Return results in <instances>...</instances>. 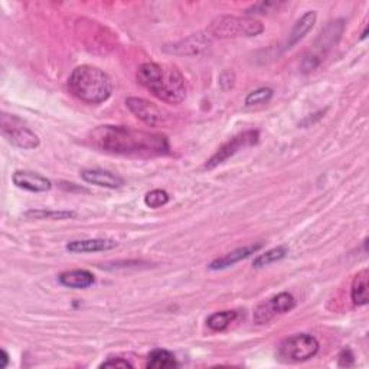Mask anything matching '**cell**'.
<instances>
[{"label":"cell","mask_w":369,"mask_h":369,"mask_svg":"<svg viewBox=\"0 0 369 369\" xmlns=\"http://www.w3.org/2000/svg\"><path fill=\"white\" fill-rule=\"evenodd\" d=\"M89 142L101 151L120 156L153 158L170 150L166 136L125 126H99L89 133Z\"/></svg>","instance_id":"cell-1"},{"label":"cell","mask_w":369,"mask_h":369,"mask_svg":"<svg viewBox=\"0 0 369 369\" xmlns=\"http://www.w3.org/2000/svg\"><path fill=\"white\" fill-rule=\"evenodd\" d=\"M137 81L163 103L180 104L187 99L184 77L173 65L146 63L137 71Z\"/></svg>","instance_id":"cell-2"},{"label":"cell","mask_w":369,"mask_h":369,"mask_svg":"<svg viewBox=\"0 0 369 369\" xmlns=\"http://www.w3.org/2000/svg\"><path fill=\"white\" fill-rule=\"evenodd\" d=\"M68 89L87 104H101L111 97L113 81L107 73L92 65L77 67L68 78Z\"/></svg>","instance_id":"cell-3"},{"label":"cell","mask_w":369,"mask_h":369,"mask_svg":"<svg viewBox=\"0 0 369 369\" xmlns=\"http://www.w3.org/2000/svg\"><path fill=\"white\" fill-rule=\"evenodd\" d=\"M263 30V23L254 18L221 15L209 23L206 34L217 39H234L258 37Z\"/></svg>","instance_id":"cell-4"},{"label":"cell","mask_w":369,"mask_h":369,"mask_svg":"<svg viewBox=\"0 0 369 369\" xmlns=\"http://www.w3.org/2000/svg\"><path fill=\"white\" fill-rule=\"evenodd\" d=\"M344 34V20L337 19V20H332L329 22L319 35V38L316 39L315 45H313V51L311 52V55H307L303 59V71L304 73H309L313 71L320 63L322 59L325 58V55L337 44V41L341 39Z\"/></svg>","instance_id":"cell-5"},{"label":"cell","mask_w":369,"mask_h":369,"mask_svg":"<svg viewBox=\"0 0 369 369\" xmlns=\"http://www.w3.org/2000/svg\"><path fill=\"white\" fill-rule=\"evenodd\" d=\"M319 341L307 333L293 334L284 339L279 346V356L284 362L297 363L312 359L319 352Z\"/></svg>","instance_id":"cell-6"},{"label":"cell","mask_w":369,"mask_h":369,"mask_svg":"<svg viewBox=\"0 0 369 369\" xmlns=\"http://www.w3.org/2000/svg\"><path fill=\"white\" fill-rule=\"evenodd\" d=\"M2 135L12 146L18 149L34 150L41 144L38 135L26 127L20 118L6 113L2 114Z\"/></svg>","instance_id":"cell-7"},{"label":"cell","mask_w":369,"mask_h":369,"mask_svg":"<svg viewBox=\"0 0 369 369\" xmlns=\"http://www.w3.org/2000/svg\"><path fill=\"white\" fill-rule=\"evenodd\" d=\"M260 139V133L258 130H247V132H242L237 136H234L232 139H230L227 143H224L217 151L213 153V155L206 161L205 163V169H213L220 165H223L224 162H227L230 158H232L235 153H238L239 150L245 149V147H250L257 144Z\"/></svg>","instance_id":"cell-8"},{"label":"cell","mask_w":369,"mask_h":369,"mask_svg":"<svg viewBox=\"0 0 369 369\" xmlns=\"http://www.w3.org/2000/svg\"><path fill=\"white\" fill-rule=\"evenodd\" d=\"M294 306H296L294 297L290 293L283 292L258 304L254 311L253 320L256 325H265L277 315H284L293 311Z\"/></svg>","instance_id":"cell-9"},{"label":"cell","mask_w":369,"mask_h":369,"mask_svg":"<svg viewBox=\"0 0 369 369\" xmlns=\"http://www.w3.org/2000/svg\"><path fill=\"white\" fill-rule=\"evenodd\" d=\"M126 107L149 127H161L168 123L166 113L155 103H151L149 100L139 99V97H129L126 100Z\"/></svg>","instance_id":"cell-10"},{"label":"cell","mask_w":369,"mask_h":369,"mask_svg":"<svg viewBox=\"0 0 369 369\" xmlns=\"http://www.w3.org/2000/svg\"><path fill=\"white\" fill-rule=\"evenodd\" d=\"M211 45V37L205 34H194L188 38H184L179 42H175L172 45L163 46V51L172 55H198Z\"/></svg>","instance_id":"cell-11"},{"label":"cell","mask_w":369,"mask_h":369,"mask_svg":"<svg viewBox=\"0 0 369 369\" xmlns=\"http://www.w3.org/2000/svg\"><path fill=\"white\" fill-rule=\"evenodd\" d=\"M12 180L15 183V187L27 192L41 194V192H48L52 188V182L49 179H46L39 173L29 172V170H16L12 175Z\"/></svg>","instance_id":"cell-12"},{"label":"cell","mask_w":369,"mask_h":369,"mask_svg":"<svg viewBox=\"0 0 369 369\" xmlns=\"http://www.w3.org/2000/svg\"><path fill=\"white\" fill-rule=\"evenodd\" d=\"M118 245L117 241L108 238H91V239H77L67 244V250L75 254H85V253H101L114 250Z\"/></svg>","instance_id":"cell-13"},{"label":"cell","mask_w":369,"mask_h":369,"mask_svg":"<svg viewBox=\"0 0 369 369\" xmlns=\"http://www.w3.org/2000/svg\"><path fill=\"white\" fill-rule=\"evenodd\" d=\"M81 177L84 182L89 184H96L100 188H107V189H118L125 184V179L120 177L115 173H111L108 170H101V169H87L81 172Z\"/></svg>","instance_id":"cell-14"},{"label":"cell","mask_w":369,"mask_h":369,"mask_svg":"<svg viewBox=\"0 0 369 369\" xmlns=\"http://www.w3.org/2000/svg\"><path fill=\"white\" fill-rule=\"evenodd\" d=\"M263 249V244H251V245H245V247H239L228 254H225L224 257H220L217 260H213L211 264H209V270H224V268H228V267H232L234 264L239 263L241 260H245L251 257L253 254H256L258 250Z\"/></svg>","instance_id":"cell-15"},{"label":"cell","mask_w":369,"mask_h":369,"mask_svg":"<svg viewBox=\"0 0 369 369\" xmlns=\"http://www.w3.org/2000/svg\"><path fill=\"white\" fill-rule=\"evenodd\" d=\"M58 280L64 287H70V289H87L94 284L96 282L94 275H92V273H89L88 270L65 271L63 274H59Z\"/></svg>","instance_id":"cell-16"},{"label":"cell","mask_w":369,"mask_h":369,"mask_svg":"<svg viewBox=\"0 0 369 369\" xmlns=\"http://www.w3.org/2000/svg\"><path fill=\"white\" fill-rule=\"evenodd\" d=\"M318 19V13L315 11H309L306 12L293 26L292 32L289 35V41H287V49L293 48L294 45H297L307 34L311 32L312 27L315 26Z\"/></svg>","instance_id":"cell-17"},{"label":"cell","mask_w":369,"mask_h":369,"mask_svg":"<svg viewBox=\"0 0 369 369\" xmlns=\"http://www.w3.org/2000/svg\"><path fill=\"white\" fill-rule=\"evenodd\" d=\"M368 279H369V273L368 268H363L362 271H359L355 279L352 282V289H351V299L354 301L355 306H365L368 304Z\"/></svg>","instance_id":"cell-18"},{"label":"cell","mask_w":369,"mask_h":369,"mask_svg":"<svg viewBox=\"0 0 369 369\" xmlns=\"http://www.w3.org/2000/svg\"><path fill=\"white\" fill-rule=\"evenodd\" d=\"M146 366L150 369H169V368H176L177 362L172 352L166 349H155L147 356Z\"/></svg>","instance_id":"cell-19"},{"label":"cell","mask_w":369,"mask_h":369,"mask_svg":"<svg viewBox=\"0 0 369 369\" xmlns=\"http://www.w3.org/2000/svg\"><path fill=\"white\" fill-rule=\"evenodd\" d=\"M74 211H48V209H32L25 212V217L30 220H49V221H64L75 217Z\"/></svg>","instance_id":"cell-20"},{"label":"cell","mask_w":369,"mask_h":369,"mask_svg":"<svg viewBox=\"0 0 369 369\" xmlns=\"http://www.w3.org/2000/svg\"><path fill=\"white\" fill-rule=\"evenodd\" d=\"M287 254H289L287 245H280V247L271 249V250L260 254L258 257H256V260L253 261V267L254 268H263L265 265H270L273 263H277V261L286 258Z\"/></svg>","instance_id":"cell-21"},{"label":"cell","mask_w":369,"mask_h":369,"mask_svg":"<svg viewBox=\"0 0 369 369\" xmlns=\"http://www.w3.org/2000/svg\"><path fill=\"white\" fill-rule=\"evenodd\" d=\"M235 319H237L235 311H224V312H217V313L211 315L206 320V325L211 330L221 332V330H225Z\"/></svg>","instance_id":"cell-22"},{"label":"cell","mask_w":369,"mask_h":369,"mask_svg":"<svg viewBox=\"0 0 369 369\" xmlns=\"http://www.w3.org/2000/svg\"><path fill=\"white\" fill-rule=\"evenodd\" d=\"M273 94H274L273 89L267 88V87H263V88H258L256 91H251L250 94L245 97V106L253 107V106L265 104V103H268L271 100Z\"/></svg>","instance_id":"cell-23"},{"label":"cell","mask_w":369,"mask_h":369,"mask_svg":"<svg viewBox=\"0 0 369 369\" xmlns=\"http://www.w3.org/2000/svg\"><path fill=\"white\" fill-rule=\"evenodd\" d=\"M170 201V196L166 191L162 189H155V191H150L146 194L144 196V204L146 206L151 208V209H158L165 206L168 202Z\"/></svg>","instance_id":"cell-24"},{"label":"cell","mask_w":369,"mask_h":369,"mask_svg":"<svg viewBox=\"0 0 369 369\" xmlns=\"http://www.w3.org/2000/svg\"><path fill=\"white\" fill-rule=\"evenodd\" d=\"M277 6H279V4H275V2H260V4H256L251 8H249L247 15L250 18H251V15H265Z\"/></svg>","instance_id":"cell-25"},{"label":"cell","mask_w":369,"mask_h":369,"mask_svg":"<svg viewBox=\"0 0 369 369\" xmlns=\"http://www.w3.org/2000/svg\"><path fill=\"white\" fill-rule=\"evenodd\" d=\"M100 368H133V365L123 358H108L100 365Z\"/></svg>","instance_id":"cell-26"},{"label":"cell","mask_w":369,"mask_h":369,"mask_svg":"<svg viewBox=\"0 0 369 369\" xmlns=\"http://www.w3.org/2000/svg\"><path fill=\"white\" fill-rule=\"evenodd\" d=\"M234 81H235V74L232 71H225L221 78H220V84L221 87L227 91V89H231L234 87Z\"/></svg>","instance_id":"cell-27"},{"label":"cell","mask_w":369,"mask_h":369,"mask_svg":"<svg viewBox=\"0 0 369 369\" xmlns=\"http://www.w3.org/2000/svg\"><path fill=\"white\" fill-rule=\"evenodd\" d=\"M0 356H2V358H0V361H2V362H0V368L5 369L9 365V355L5 349H2V352H0Z\"/></svg>","instance_id":"cell-28"}]
</instances>
